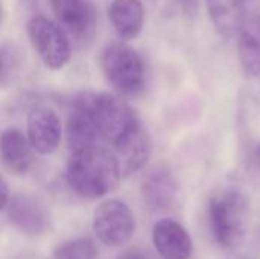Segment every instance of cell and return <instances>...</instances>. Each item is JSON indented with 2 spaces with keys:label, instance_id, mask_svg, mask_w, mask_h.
Listing matches in <instances>:
<instances>
[{
  "label": "cell",
  "instance_id": "6da1fadb",
  "mask_svg": "<svg viewBox=\"0 0 260 259\" xmlns=\"http://www.w3.org/2000/svg\"><path fill=\"white\" fill-rule=\"evenodd\" d=\"M122 177L113 151L96 145L70 151L66 168L69 188L79 197L96 200L110 194Z\"/></svg>",
  "mask_w": 260,
  "mask_h": 259
},
{
  "label": "cell",
  "instance_id": "7a4b0ae2",
  "mask_svg": "<svg viewBox=\"0 0 260 259\" xmlns=\"http://www.w3.org/2000/svg\"><path fill=\"white\" fill-rule=\"evenodd\" d=\"M75 99L90 113L99 139L111 147L120 142V139L140 122L133 108L113 93L81 92Z\"/></svg>",
  "mask_w": 260,
  "mask_h": 259
},
{
  "label": "cell",
  "instance_id": "3957f363",
  "mask_svg": "<svg viewBox=\"0 0 260 259\" xmlns=\"http://www.w3.org/2000/svg\"><path fill=\"white\" fill-rule=\"evenodd\" d=\"M209 221L216 243L224 249L242 246L248 224V202L238 189H225L209 203Z\"/></svg>",
  "mask_w": 260,
  "mask_h": 259
},
{
  "label": "cell",
  "instance_id": "277c9868",
  "mask_svg": "<svg viewBox=\"0 0 260 259\" xmlns=\"http://www.w3.org/2000/svg\"><path fill=\"white\" fill-rule=\"evenodd\" d=\"M99 66L105 79L125 96H136L145 89L146 73L142 56L126 43L113 41L104 47Z\"/></svg>",
  "mask_w": 260,
  "mask_h": 259
},
{
  "label": "cell",
  "instance_id": "5b68a950",
  "mask_svg": "<svg viewBox=\"0 0 260 259\" xmlns=\"http://www.w3.org/2000/svg\"><path fill=\"white\" fill-rule=\"evenodd\" d=\"M29 40L40 60L50 70H61L72 58V46L62 27L44 15H34L26 24Z\"/></svg>",
  "mask_w": 260,
  "mask_h": 259
},
{
  "label": "cell",
  "instance_id": "8992f818",
  "mask_svg": "<svg viewBox=\"0 0 260 259\" xmlns=\"http://www.w3.org/2000/svg\"><path fill=\"white\" fill-rule=\"evenodd\" d=\"M93 231L104 246L120 247L131 240L136 231L131 208L117 198L102 202L93 215Z\"/></svg>",
  "mask_w": 260,
  "mask_h": 259
},
{
  "label": "cell",
  "instance_id": "52a82bcc",
  "mask_svg": "<svg viewBox=\"0 0 260 259\" xmlns=\"http://www.w3.org/2000/svg\"><path fill=\"white\" fill-rule=\"evenodd\" d=\"M49 5L67 35L78 43L91 40L96 31L98 12L90 0H49Z\"/></svg>",
  "mask_w": 260,
  "mask_h": 259
},
{
  "label": "cell",
  "instance_id": "ba28073f",
  "mask_svg": "<svg viewBox=\"0 0 260 259\" xmlns=\"http://www.w3.org/2000/svg\"><path fill=\"white\" fill-rule=\"evenodd\" d=\"M27 139L38 154H52L61 143L62 124L56 111L47 107H35L27 116Z\"/></svg>",
  "mask_w": 260,
  "mask_h": 259
},
{
  "label": "cell",
  "instance_id": "9c48e42d",
  "mask_svg": "<svg viewBox=\"0 0 260 259\" xmlns=\"http://www.w3.org/2000/svg\"><path fill=\"white\" fill-rule=\"evenodd\" d=\"M151 153L152 142L142 122H139L120 139V142L114 145V156L119 162L122 176H129L140 171L148 163Z\"/></svg>",
  "mask_w": 260,
  "mask_h": 259
},
{
  "label": "cell",
  "instance_id": "30bf717a",
  "mask_svg": "<svg viewBox=\"0 0 260 259\" xmlns=\"http://www.w3.org/2000/svg\"><path fill=\"white\" fill-rule=\"evenodd\" d=\"M152 241L161 259H189L193 244L189 232L171 218H161L152 231Z\"/></svg>",
  "mask_w": 260,
  "mask_h": 259
},
{
  "label": "cell",
  "instance_id": "8fae6325",
  "mask_svg": "<svg viewBox=\"0 0 260 259\" xmlns=\"http://www.w3.org/2000/svg\"><path fill=\"white\" fill-rule=\"evenodd\" d=\"M8 218L11 224L24 235H41L49 226L44 206L30 195H15L8 203Z\"/></svg>",
  "mask_w": 260,
  "mask_h": 259
},
{
  "label": "cell",
  "instance_id": "7c38bea8",
  "mask_svg": "<svg viewBox=\"0 0 260 259\" xmlns=\"http://www.w3.org/2000/svg\"><path fill=\"white\" fill-rule=\"evenodd\" d=\"M0 159L5 168L14 174H24L34 162V150L24 136L17 128L5 130L0 134Z\"/></svg>",
  "mask_w": 260,
  "mask_h": 259
},
{
  "label": "cell",
  "instance_id": "4fadbf2b",
  "mask_svg": "<svg viewBox=\"0 0 260 259\" xmlns=\"http://www.w3.org/2000/svg\"><path fill=\"white\" fill-rule=\"evenodd\" d=\"M145 205L154 212L169 211L177 198V182L168 169L152 171L142 185Z\"/></svg>",
  "mask_w": 260,
  "mask_h": 259
},
{
  "label": "cell",
  "instance_id": "5bb4252c",
  "mask_svg": "<svg viewBox=\"0 0 260 259\" xmlns=\"http://www.w3.org/2000/svg\"><path fill=\"white\" fill-rule=\"evenodd\" d=\"M108 18L122 40H134L143 29V3L140 0H113L108 6Z\"/></svg>",
  "mask_w": 260,
  "mask_h": 259
},
{
  "label": "cell",
  "instance_id": "9a60e30c",
  "mask_svg": "<svg viewBox=\"0 0 260 259\" xmlns=\"http://www.w3.org/2000/svg\"><path fill=\"white\" fill-rule=\"evenodd\" d=\"M238 35V55L242 69L250 76H260V15L244 20Z\"/></svg>",
  "mask_w": 260,
  "mask_h": 259
},
{
  "label": "cell",
  "instance_id": "2e32d148",
  "mask_svg": "<svg viewBox=\"0 0 260 259\" xmlns=\"http://www.w3.org/2000/svg\"><path fill=\"white\" fill-rule=\"evenodd\" d=\"M66 140L70 151L96 145L99 140L98 130L87 108L75 99L73 110L66 124Z\"/></svg>",
  "mask_w": 260,
  "mask_h": 259
},
{
  "label": "cell",
  "instance_id": "e0dca14e",
  "mask_svg": "<svg viewBox=\"0 0 260 259\" xmlns=\"http://www.w3.org/2000/svg\"><path fill=\"white\" fill-rule=\"evenodd\" d=\"M210 20L222 37H235L244 23V0H206Z\"/></svg>",
  "mask_w": 260,
  "mask_h": 259
},
{
  "label": "cell",
  "instance_id": "ac0fdd59",
  "mask_svg": "<svg viewBox=\"0 0 260 259\" xmlns=\"http://www.w3.org/2000/svg\"><path fill=\"white\" fill-rule=\"evenodd\" d=\"M98 247L90 238L70 240L59 244L55 252L53 259H96Z\"/></svg>",
  "mask_w": 260,
  "mask_h": 259
},
{
  "label": "cell",
  "instance_id": "d6986e66",
  "mask_svg": "<svg viewBox=\"0 0 260 259\" xmlns=\"http://www.w3.org/2000/svg\"><path fill=\"white\" fill-rule=\"evenodd\" d=\"M117 259H155L148 250L142 249V247H129L126 250H123Z\"/></svg>",
  "mask_w": 260,
  "mask_h": 259
},
{
  "label": "cell",
  "instance_id": "ffe728a7",
  "mask_svg": "<svg viewBox=\"0 0 260 259\" xmlns=\"http://www.w3.org/2000/svg\"><path fill=\"white\" fill-rule=\"evenodd\" d=\"M11 197H9V188L6 180L3 179V176L0 174V211L5 209L9 203Z\"/></svg>",
  "mask_w": 260,
  "mask_h": 259
},
{
  "label": "cell",
  "instance_id": "44dd1931",
  "mask_svg": "<svg viewBox=\"0 0 260 259\" xmlns=\"http://www.w3.org/2000/svg\"><path fill=\"white\" fill-rule=\"evenodd\" d=\"M254 163H256V168H257V171H259L260 174V147L257 148L256 154H254Z\"/></svg>",
  "mask_w": 260,
  "mask_h": 259
},
{
  "label": "cell",
  "instance_id": "7402d4cb",
  "mask_svg": "<svg viewBox=\"0 0 260 259\" xmlns=\"http://www.w3.org/2000/svg\"><path fill=\"white\" fill-rule=\"evenodd\" d=\"M2 17H3V5H2V0H0V21H2Z\"/></svg>",
  "mask_w": 260,
  "mask_h": 259
}]
</instances>
